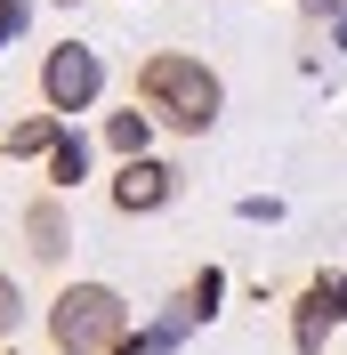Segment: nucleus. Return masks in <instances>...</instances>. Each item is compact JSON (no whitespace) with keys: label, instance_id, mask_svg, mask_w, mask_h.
<instances>
[{"label":"nucleus","instance_id":"13","mask_svg":"<svg viewBox=\"0 0 347 355\" xmlns=\"http://www.w3.org/2000/svg\"><path fill=\"white\" fill-rule=\"evenodd\" d=\"M315 291H323V299H331V315L347 323V275H315Z\"/></svg>","mask_w":347,"mask_h":355},{"label":"nucleus","instance_id":"5","mask_svg":"<svg viewBox=\"0 0 347 355\" xmlns=\"http://www.w3.org/2000/svg\"><path fill=\"white\" fill-rule=\"evenodd\" d=\"M65 250H73L65 194H33V202H24V259H33V266H65Z\"/></svg>","mask_w":347,"mask_h":355},{"label":"nucleus","instance_id":"4","mask_svg":"<svg viewBox=\"0 0 347 355\" xmlns=\"http://www.w3.org/2000/svg\"><path fill=\"white\" fill-rule=\"evenodd\" d=\"M170 202H178V170L170 162H153V154L121 162V178H113V210H121V218H153V210H170Z\"/></svg>","mask_w":347,"mask_h":355},{"label":"nucleus","instance_id":"3","mask_svg":"<svg viewBox=\"0 0 347 355\" xmlns=\"http://www.w3.org/2000/svg\"><path fill=\"white\" fill-rule=\"evenodd\" d=\"M97 97H105V57L89 41H57L41 57V105L57 113V121H73V113H89Z\"/></svg>","mask_w":347,"mask_h":355},{"label":"nucleus","instance_id":"6","mask_svg":"<svg viewBox=\"0 0 347 355\" xmlns=\"http://www.w3.org/2000/svg\"><path fill=\"white\" fill-rule=\"evenodd\" d=\"M331 323H339V315H331V299L307 283V291H299V307H291V347H299V355H323Z\"/></svg>","mask_w":347,"mask_h":355},{"label":"nucleus","instance_id":"12","mask_svg":"<svg viewBox=\"0 0 347 355\" xmlns=\"http://www.w3.org/2000/svg\"><path fill=\"white\" fill-rule=\"evenodd\" d=\"M24 24H33V0H0V57H8V41H17Z\"/></svg>","mask_w":347,"mask_h":355},{"label":"nucleus","instance_id":"11","mask_svg":"<svg viewBox=\"0 0 347 355\" xmlns=\"http://www.w3.org/2000/svg\"><path fill=\"white\" fill-rule=\"evenodd\" d=\"M17 323H24V291H17L8 266H0V339H17Z\"/></svg>","mask_w":347,"mask_h":355},{"label":"nucleus","instance_id":"9","mask_svg":"<svg viewBox=\"0 0 347 355\" xmlns=\"http://www.w3.org/2000/svg\"><path fill=\"white\" fill-rule=\"evenodd\" d=\"M105 146H113V154H121V162H137V154H146V146H153V113H105Z\"/></svg>","mask_w":347,"mask_h":355},{"label":"nucleus","instance_id":"10","mask_svg":"<svg viewBox=\"0 0 347 355\" xmlns=\"http://www.w3.org/2000/svg\"><path fill=\"white\" fill-rule=\"evenodd\" d=\"M218 299H226V275H218V266H202L194 283H186V307H194L202 323H210V315H218Z\"/></svg>","mask_w":347,"mask_h":355},{"label":"nucleus","instance_id":"2","mask_svg":"<svg viewBox=\"0 0 347 355\" xmlns=\"http://www.w3.org/2000/svg\"><path fill=\"white\" fill-rule=\"evenodd\" d=\"M41 323H49V347L57 355H113L130 339V299L113 283H65L41 307Z\"/></svg>","mask_w":347,"mask_h":355},{"label":"nucleus","instance_id":"7","mask_svg":"<svg viewBox=\"0 0 347 355\" xmlns=\"http://www.w3.org/2000/svg\"><path fill=\"white\" fill-rule=\"evenodd\" d=\"M57 137H65V121H57V113H33V121L8 130V154H17V162H49V154H57Z\"/></svg>","mask_w":347,"mask_h":355},{"label":"nucleus","instance_id":"8","mask_svg":"<svg viewBox=\"0 0 347 355\" xmlns=\"http://www.w3.org/2000/svg\"><path fill=\"white\" fill-rule=\"evenodd\" d=\"M81 178H89V137L65 130V137H57V154H49V194H73Z\"/></svg>","mask_w":347,"mask_h":355},{"label":"nucleus","instance_id":"1","mask_svg":"<svg viewBox=\"0 0 347 355\" xmlns=\"http://www.w3.org/2000/svg\"><path fill=\"white\" fill-rule=\"evenodd\" d=\"M137 105L153 113V130L202 137V130H218V113H226V81H218L202 57H186V49H153L146 65H137Z\"/></svg>","mask_w":347,"mask_h":355}]
</instances>
